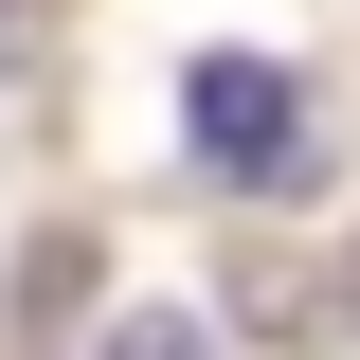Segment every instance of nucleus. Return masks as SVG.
Returning <instances> with one entry per match:
<instances>
[{
  "instance_id": "obj_2",
  "label": "nucleus",
  "mask_w": 360,
  "mask_h": 360,
  "mask_svg": "<svg viewBox=\"0 0 360 360\" xmlns=\"http://www.w3.org/2000/svg\"><path fill=\"white\" fill-rule=\"evenodd\" d=\"M108 360H217V342H198L180 307H127V324H108Z\"/></svg>"
},
{
  "instance_id": "obj_1",
  "label": "nucleus",
  "mask_w": 360,
  "mask_h": 360,
  "mask_svg": "<svg viewBox=\"0 0 360 360\" xmlns=\"http://www.w3.org/2000/svg\"><path fill=\"white\" fill-rule=\"evenodd\" d=\"M198 144H217L234 180H270L288 144H307V90L270 72V54H198Z\"/></svg>"
}]
</instances>
